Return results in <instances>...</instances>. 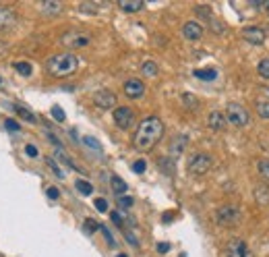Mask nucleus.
Wrapping results in <instances>:
<instances>
[{
    "label": "nucleus",
    "mask_w": 269,
    "mask_h": 257,
    "mask_svg": "<svg viewBox=\"0 0 269 257\" xmlns=\"http://www.w3.org/2000/svg\"><path fill=\"white\" fill-rule=\"evenodd\" d=\"M164 135V122L158 116H147L139 122L137 133L132 137V145L139 149V152H149V149L158 143Z\"/></svg>",
    "instance_id": "obj_1"
},
{
    "label": "nucleus",
    "mask_w": 269,
    "mask_h": 257,
    "mask_svg": "<svg viewBox=\"0 0 269 257\" xmlns=\"http://www.w3.org/2000/svg\"><path fill=\"white\" fill-rule=\"evenodd\" d=\"M79 67V58L73 52H62L56 56H50L46 62V69L52 77H69L77 71Z\"/></svg>",
    "instance_id": "obj_2"
},
{
    "label": "nucleus",
    "mask_w": 269,
    "mask_h": 257,
    "mask_svg": "<svg viewBox=\"0 0 269 257\" xmlns=\"http://www.w3.org/2000/svg\"><path fill=\"white\" fill-rule=\"evenodd\" d=\"M240 218H242V213L234 203H226L215 211V222L223 228H232V226L240 224Z\"/></svg>",
    "instance_id": "obj_3"
},
{
    "label": "nucleus",
    "mask_w": 269,
    "mask_h": 257,
    "mask_svg": "<svg viewBox=\"0 0 269 257\" xmlns=\"http://www.w3.org/2000/svg\"><path fill=\"white\" fill-rule=\"evenodd\" d=\"M189 173L195 175V177H201V175H207L211 166H213V158L209 154H203V152H199V154H193L189 158Z\"/></svg>",
    "instance_id": "obj_4"
},
{
    "label": "nucleus",
    "mask_w": 269,
    "mask_h": 257,
    "mask_svg": "<svg viewBox=\"0 0 269 257\" xmlns=\"http://www.w3.org/2000/svg\"><path fill=\"white\" fill-rule=\"evenodd\" d=\"M223 114H226V120L232 122L234 126H246V124L251 122V114H249V110H246L244 106L238 104V102H230Z\"/></svg>",
    "instance_id": "obj_5"
},
{
    "label": "nucleus",
    "mask_w": 269,
    "mask_h": 257,
    "mask_svg": "<svg viewBox=\"0 0 269 257\" xmlns=\"http://www.w3.org/2000/svg\"><path fill=\"white\" fill-rule=\"evenodd\" d=\"M89 41H92V35H89V33H81V31H73V33H64L62 35V44L66 48H71V50L85 48Z\"/></svg>",
    "instance_id": "obj_6"
},
{
    "label": "nucleus",
    "mask_w": 269,
    "mask_h": 257,
    "mask_svg": "<svg viewBox=\"0 0 269 257\" xmlns=\"http://www.w3.org/2000/svg\"><path fill=\"white\" fill-rule=\"evenodd\" d=\"M114 122H116L118 128L126 131V128H130L132 122H134V112L128 108V106H118V108L114 110Z\"/></svg>",
    "instance_id": "obj_7"
},
{
    "label": "nucleus",
    "mask_w": 269,
    "mask_h": 257,
    "mask_svg": "<svg viewBox=\"0 0 269 257\" xmlns=\"http://www.w3.org/2000/svg\"><path fill=\"white\" fill-rule=\"evenodd\" d=\"M94 102H96L98 108H102V110H110V108H114V106H116L118 98H116L114 92H110V90H100V92L94 94Z\"/></svg>",
    "instance_id": "obj_8"
},
{
    "label": "nucleus",
    "mask_w": 269,
    "mask_h": 257,
    "mask_svg": "<svg viewBox=\"0 0 269 257\" xmlns=\"http://www.w3.org/2000/svg\"><path fill=\"white\" fill-rule=\"evenodd\" d=\"M242 37L249 41V44H253V46H261L263 41H265V29L263 27H257V25L244 27L242 29Z\"/></svg>",
    "instance_id": "obj_9"
},
{
    "label": "nucleus",
    "mask_w": 269,
    "mask_h": 257,
    "mask_svg": "<svg viewBox=\"0 0 269 257\" xmlns=\"http://www.w3.org/2000/svg\"><path fill=\"white\" fill-rule=\"evenodd\" d=\"M145 94V83L139 81V79H128L124 83V96L130 98V100H137Z\"/></svg>",
    "instance_id": "obj_10"
},
{
    "label": "nucleus",
    "mask_w": 269,
    "mask_h": 257,
    "mask_svg": "<svg viewBox=\"0 0 269 257\" xmlns=\"http://www.w3.org/2000/svg\"><path fill=\"white\" fill-rule=\"evenodd\" d=\"M228 257H253L251 255V249L244 241L240 239H234L228 243Z\"/></svg>",
    "instance_id": "obj_11"
},
{
    "label": "nucleus",
    "mask_w": 269,
    "mask_h": 257,
    "mask_svg": "<svg viewBox=\"0 0 269 257\" xmlns=\"http://www.w3.org/2000/svg\"><path fill=\"white\" fill-rule=\"evenodd\" d=\"M183 35L191 41H197V39L203 37V27H201L197 21H189V23H185V27H183Z\"/></svg>",
    "instance_id": "obj_12"
},
{
    "label": "nucleus",
    "mask_w": 269,
    "mask_h": 257,
    "mask_svg": "<svg viewBox=\"0 0 269 257\" xmlns=\"http://www.w3.org/2000/svg\"><path fill=\"white\" fill-rule=\"evenodd\" d=\"M226 114L223 112H219V110H213L209 116H207V124H209V128L211 131H221L223 126H226Z\"/></svg>",
    "instance_id": "obj_13"
},
{
    "label": "nucleus",
    "mask_w": 269,
    "mask_h": 257,
    "mask_svg": "<svg viewBox=\"0 0 269 257\" xmlns=\"http://www.w3.org/2000/svg\"><path fill=\"white\" fill-rule=\"evenodd\" d=\"M187 145H189V137H187V135H176V137L172 139V143H170V154H174V156L183 154Z\"/></svg>",
    "instance_id": "obj_14"
},
{
    "label": "nucleus",
    "mask_w": 269,
    "mask_h": 257,
    "mask_svg": "<svg viewBox=\"0 0 269 257\" xmlns=\"http://www.w3.org/2000/svg\"><path fill=\"white\" fill-rule=\"evenodd\" d=\"M60 11H62V5L54 3V0H46V3H41V7H39V13L46 17H56Z\"/></svg>",
    "instance_id": "obj_15"
},
{
    "label": "nucleus",
    "mask_w": 269,
    "mask_h": 257,
    "mask_svg": "<svg viewBox=\"0 0 269 257\" xmlns=\"http://www.w3.org/2000/svg\"><path fill=\"white\" fill-rule=\"evenodd\" d=\"M255 201L261 205H269V187L265 183H259L255 187Z\"/></svg>",
    "instance_id": "obj_16"
},
{
    "label": "nucleus",
    "mask_w": 269,
    "mask_h": 257,
    "mask_svg": "<svg viewBox=\"0 0 269 257\" xmlns=\"http://www.w3.org/2000/svg\"><path fill=\"white\" fill-rule=\"evenodd\" d=\"M13 110L23 118L25 122H29V124H35L37 122V118H35V114L29 110V108H25V106H21V104H13Z\"/></svg>",
    "instance_id": "obj_17"
},
{
    "label": "nucleus",
    "mask_w": 269,
    "mask_h": 257,
    "mask_svg": "<svg viewBox=\"0 0 269 257\" xmlns=\"http://www.w3.org/2000/svg\"><path fill=\"white\" fill-rule=\"evenodd\" d=\"M118 7L124 11V13H137L143 9V0H120Z\"/></svg>",
    "instance_id": "obj_18"
},
{
    "label": "nucleus",
    "mask_w": 269,
    "mask_h": 257,
    "mask_svg": "<svg viewBox=\"0 0 269 257\" xmlns=\"http://www.w3.org/2000/svg\"><path fill=\"white\" fill-rule=\"evenodd\" d=\"M15 23V13L11 9H0V29Z\"/></svg>",
    "instance_id": "obj_19"
},
{
    "label": "nucleus",
    "mask_w": 269,
    "mask_h": 257,
    "mask_svg": "<svg viewBox=\"0 0 269 257\" xmlns=\"http://www.w3.org/2000/svg\"><path fill=\"white\" fill-rule=\"evenodd\" d=\"M110 185H112V191H114L118 197H120V195H124L126 189H128V187H126V183H124L120 177H112V179H110Z\"/></svg>",
    "instance_id": "obj_20"
},
{
    "label": "nucleus",
    "mask_w": 269,
    "mask_h": 257,
    "mask_svg": "<svg viewBox=\"0 0 269 257\" xmlns=\"http://www.w3.org/2000/svg\"><path fill=\"white\" fill-rule=\"evenodd\" d=\"M141 73L145 77H155V75H158V64H155L153 60H145L141 64Z\"/></svg>",
    "instance_id": "obj_21"
},
{
    "label": "nucleus",
    "mask_w": 269,
    "mask_h": 257,
    "mask_svg": "<svg viewBox=\"0 0 269 257\" xmlns=\"http://www.w3.org/2000/svg\"><path fill=\"white\" fill-rule=\"evenodd\" d=\"M75 187H77V191L81 193V195H92V193H94V185L89 181H83V179H79L75 183Z\"/></svg>",
    "instance_id": "obj_22"
},
{
    "label": "nucleus",
    "mask_w": 269,
    "mask_h": 257,
    "mask_svg": "<svg viewBox=\"0 0 269 257\" xmlns=\"http://www.w3.org/2000/svg\"><path fill=\"white\" fill-rule=\"evenodd\" d=\"M255 108H257V114L261 118H269V100H259Z\"/></svg>",
    "instance_id": "obj_23"
},
{
    "label": "nucleus",
    "mask_w": 269,
    "mask_h": 257,
    "mask_svg": "<svg viewBox=\"0 0 269 257\" xmlns=\"http://www.w3.org/2000/svg\"><path fill=\"white\" fill-rule=\"evenodd\" d=\"M15 71L19 73V75H25V77H29L31 73H33V67L29 62H15Z\"/></svg>",
    "instance_id": "obj_24"
},
{
    "label": "nucleus",
    "mask_w": 269,
    "mask_h": 257,
    "mask_svg": "<svg viewBox=\"0 0 269 257\" xmlns=\"http://www.w3.org/2000/svg\"><path fill=\"white\" fill-rule=\"evenodd\" d=\"M215 75H217V73H215L213 69H205V71H203V69H197V71H195V77H197V79H205V81L215 79Z\"/></svg>",
    "instance_id": "obj_25"
},
{
    "label": "nucleus",
    "mask_w": 269,
    "mask_h": 257,
    "mask_svg": "<svg viewBox=\"0 0 269 257\" xmlns=\"http://www.w3.org/2000/svg\"><path fill=\"white\" fill-rule=\"evenodd\" d=\"M257 170H259V175H261L265 181H269V160H267V158H263V160L257 162Z\"/></svg>",
    "instance_id": "obj_26"
},
{
    "label": "nucleus",
    "mask_w": 269,
    "mask_h": 257,
    "mask_svg": "<svg viewBox=\"0 0 269 257\" xmlns=\"http://www.w3.org/2000/svg\"><path fill=\"white\" fill-rule=\"evenodd\" d=\"M56 158H58V160H60V162H62L64 166H69V168H73V170H79V168H77V166L73 164V160H71L69 156H66V154H64V149H62V147H60V149H58V152H56Z\"/></svg>",
    "instance_id": "obj_27"
},
{
    "label": "nucleus",
    "mask_w": 269,
    "mask_h": 257,
    "mask_svg": "<svg viewBox=\"0 0 269 257\" xmlns=\"http://www.w3.org/2000/svg\"><path fill=\"white\" fill-rule=\"evenodd\" d=\"M46 164H48V168L52 170V173H54L58 179H64V173H62V170H60V166H58V164H56L52 158H46Z\"/></svg>",
    "instance_id": "obj_28"
},
{
    "label": "nucleus",
    "mask_w": 269,
    "mask_h": 257,
    "mask_svg": "<svg viewBox=\"0 0 269 257\" xmlns=\"http://www.w3.org/2000/svg\"><path fill=\"white\" fill-rule=\"evenodd\" d=\"M83 143H85L87 147H92V149H96V152H98V154H102V145H100V141H96L94 137H89V135H87V137H83Z\"/></svg>",
    "instance_id": "obj_29"
},
{
    "label": "nucleus",
    "mask_w": 269,
    "mask_h": 257,
    "mask_svg": "<svg viewBox=\"0 0 269 257\" xmlns=\"http://www.w3.org/2000/svg\"><path fill=\"white\" fill-rule=\"evenodd\" d=\"M259 75L263 77V79H269V58H265V60H261L259 62Z\"/></svg>",
    "instance_id": "obj_30"
},
{
    "label": "nucleus",
    "mask_w": 269,
    "mask_h": 257,
    "mask_svg": "<svg viewBox=\"0 0 269 257\" xmlns=\"http://www.w3.org/2000/svg\"><path fill=\"white\" fill-rule=\"evenodd\" d=\"M52 116H54L56 122H64V118H66V114H64V110L60 108V106H52Z\"/></svg>",
    "instance_id": "obj_31"
},
{
    "label": "nucleus",
    "mask_w": 269,
    "mask_h": 257,
    "mask_svg": "<svg viewBox=\"0 0 269 257\" xmlns=\"http://www.w3.org/2000/svg\"><path fill=\"white\" fill-rule=\"evenodd\" d=\"M145 168H147V162H145V160H137V162H132V173L143 175V173H145Z\"/></svg>",
    "instance_id": "obj_32"
},
{
    "label": "nucleus",
    "mask_w": 269,
    "mask_h": 257,
    "mask_svg": "<svg viewBox=\"0 0 269 257\" xmlns=\"http://www.w3.org/2000/svg\"><path fill=\"white\" fill-rule=\"evenodd\" d=\"M98 228H100V224L94 222V220H85V224H83V230H85L87 234H94Z\"/></svg>",
    "instance_id": "obj_33"
},
{
    "label": "nucleus",
    "mask_w": 269,
    "mask_h": 257,
    "mask_svg": "<svg viewBox=\"0 0 269 257\" xmlns=\"http://www.w3.org/2000/svg\"><path fill=\"white\" fill-rule=\"evenodd\" d=\"M160 166H164V173L166 175H172L174 173V162H170L168 158H162L160 160Z\"/></svg>",
    "instance_id": "obj_34"
},
{
    "label": "nucleus",
    "mask_w": 269,
    "mask_h": 257,
    "mask_svg": "<svg viewBox=\"0 0 269 257\" xmlns=\"http://www.w3.org/2000/svg\"><path fill=\"white\" fill-rule=\"evenodd\" d=\"M118 205H120L122 209H128V207H132V197L120 195V197H118Z\"/></svg>",
    "instance_id": "obj_35"
},
{
    "label": "nucleus",
    "mask_w": 269,
    "mask_h": 257,
    "mask_svg": "<svg viewBox=\"0 0 269 257\" xmlns=\"http://www.w3.org/2000/svg\"><path fill=\"white\" fill-rule=\"evenodd\" d=\"M110 218H112V222H114L116 226H120V228L124 226V218L120 216V211H112V216H110Z\"/></svg>",
    "instance_id": "obj_36"
},
{
    "label": "nucleus",
    "mask_w": 269,
    "mask_h": 257,
    "mask_svg": "<svg viewBox=\"0 0 269 257\" xmlns=\"http://www.w3.org/2000/svg\"><path fill=\"white\" fill-rule=\"evenodd\" d=\"M25 154H27L29 158H37L39 152H37V147H35L33 143H27V145H25Z\"/></svg>",
    "instance_id": "obj_37"
},
{
    "label": "nucleus",
    "mask_w": 269,
    "mask_h": 257,
    "mask_svg": "<svg viewBox=\"0 0 269 257\" xmlns=\"http://www.w3.org/2000/svg\"><path fill=\"white\" fill-rule=\"evenodd\" d=\"M96 209H98V211H102V213H104V211H108V201H106V199H102V197H98V199H96Z\"/></svg>",
    "instance_id": "obj_38"
},
{
    "label": "nucleus",
    "mask_w": 269,
    "mask_h": 257,
    "mask_svg": "<svg viewBox=\"0 0 269 257\" xmlns=\"http://www.w3.org/2000/svg\"><path fill=\"white\" fill-rule=\"evenodd\" d=\"M183 100H185V104H187V106H191V108H197V98H195V96L185 94V96H183Z\"/></svg>",
    "instance_id": "obj_39"
},
{
    "label": "nucleus",
    "mask_w": 269,
    "mask_h": 257,
    "mask_svg": "<svg viewBox=\"0 0 269 257\" xmlns=\"http://www.w3.org/2000/svg\"><path fill=\"white\" fill-rule=\"evenodd\" d=\"M102 228V232H104V237H106V241H108V245H112V247H114L116 243H114V237H112V234H110V230L106 228V226H100Z\"/></svg>",
    "instance_id": "obj_40"
},
{
    "label": "nucleus",
    "mask_w": 269,
    "mask_h": 257,
    "mask_svg": "<svg viewBox=\"0 0 269 257\" xmlns=\"http://www.w3.org/2000/svg\"><path fill=\"white\" fill-rule=\"evenodd\" d=\"M7 128H9V131H13V133H17L19 128H21V124H19L17 120H11V118H9V120H7Z\"/></svg>",
    "instance_id": "obj_41"
},
{
    "label": "nucleus",
    "mask_w": 269,
    "mask_h": 257,
    "mask_svg": "<svg viewBox=\"0 0 269 257\" xmlns=\"http://www.w3.org/2000/svg\"><path fill=\"white\" fill-rule=\"evenodd\" d=\"M46 195H48L50 199H58V197H60V191H58L56 187H50V189L46 191Z\"/></svg>",
    "instance_id": "obj_42"
},
{
    "label": "nucleus",
    "mask_w": 269,
    "mask_h": 257,
    "mask_svg": "<svg viewBox=\"0 0 269 257\" xmlns=\"http://www.w3.org/2000/svg\"><path fill=\"white\" fill-rule=\"evenodd\" d=\"M124 237H126V241H128L130 245H134V247H137V245H139V241H137V239H134V234H132V232H126V234H124Z\"/></svg>",
    "instance_id": "obj_43"
},
{
    "label": "nucleus",
    "mask_w": 269,
    "mask_h": 257,
    "mask_svg": "<svg viewBox=\"0 0 269 257\" xmlns=\"http://www.w3.org/2000/svg\"><path fill=\"white\" fill-rule=\"evenodd\" d=\"M170 251V243H160L158 245V253H168Z\"/></svg>",
    "instance_id": "obj_44"
},
{
    "label": "nucleus",
    "mask_w": 269,
    "mask_h": 257,
    "mask_svg": "<svg viewBox=\"0 0 269 257\" xmlns=\"http://www.w3.org/2000/svg\"><path fill=\"white\" fill-rule=\"evenodd\" d=\"M261 9H265V11H269V0H263V5H261Z\"/></svg>",
    "instance_id": "obj_45"
},
{
    "label": "nucleus",
    "mask_w": 269,
    "mask_h": 257,
    "mask_svg": "<svg viewBox=\"0 0 269 257\" xmlns=\"http://www.w3.org/2000/svg\"><path fill=\"white\" fill-rule=\"evenodd\" d=\"M265 94H267V96H269V85H267V88H265Z\"/></svg>",
    "instance_id": "obj_46"
},
{
    "label": "nucleus",
    "mask_w": 269,
    "mask_h": 257,
    "mask_svg": "<svg viewBox=\"0 0 269 257\" xmlns=\"http://www.w3.org/2000/svg\"><path fill=\"white\" fill-rule=\"evenodd\" d=\"M118 257H126V255H124V253H120V255H118Z\"/></svg>",
    "instance_id": "obj_47"
},
{
    "label": "nucleus",
    "mask_w": 269,
    "mask_h": 257,
    "mask_svg": "<svg viewBox=\"0 0 269 257\" xmlns=\"http://www.w3.org/2000/svg\"><path fill=\"white\" fill-rule=\"evenodd\" d=\"M0 85H3V79H0Z\"/></svg>",
    "instance_id": "obj_48"
}]
</instances>
